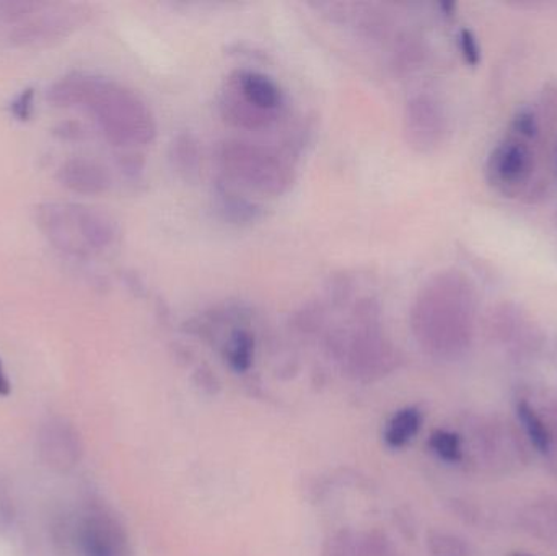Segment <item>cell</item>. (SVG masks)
Instances as JSON below:
<instances>
[{"label": "cell", "mask_w": 557, "mask_h": 556, "mask_svg": "<svg viewBox=\"0 0 557 556\" xmlns=\"http://www.w3.org/2000/svg\"><path fill=\"white\" fill-rule=\"evenodd\" d=\"M55 107L84 108L100 129L117 146H133L150 140L152 118L143 101L127 88L88 74H72L55 82L48 91Z\"/></svg>", "instance_id": "6da1fadb"}, {"label": "cell", "mask_w": 557, "mask_h": 556, "mask_svg": "<svg viewBox=\"0 0 557 556\" xmlns=\"http://www.w3.org/2000/svg\"><path fill=\"white\" fill-rule=\"evenodd\" d=\"M476 297L461 273H444L425 286L412 322L419 342L434 355L455 358L470 346Z\"/></svg>", "instance_id": "7a4b0ae2"}, {"label": "cell", "mask_w": 557, "mask_h": 556, "mask_svg": "<svg viewBox=\"0 0 557 556\" xmlns=\"http://www.w3.org/2000/svg\"><path fill=\"white\" fill-rule=\"evenodd\" d=\"M85 15L77 3L0 2V36L13 46L41 48L67 38Z\"/></svg>", "instance_id": "3957f363"}, {"label": "cell", "mask_w": 557, "mask_h": 556, "mask_svg": "<svg viewBox=\"0 0 557 556\" xmlns=\"http://www.w3.org/2000/svg\"><path fill=\"white\" fill-rule=\"evenodd\" d=\"M38 225L55 247L67 254H94L114 238L113 224L107 215L74 202L39 206Z\"/></svg>", "instance_id": "277c9868"}, {"label": "cell", "mask_w": 557, "mask_h": 556, "mask_svg": "<svg viewBox=\"0 0 557 556\" xmlns=\"http://www.w3.org/2000/svg\"><path fill=\"white\" fill-rule=\"evenodd\" d=\"M533 172V153L530 147L517 137L500 140L487 160L491 182L503 188H519Z\"/></svg>", "instance_id": "5b68a950"}, {"label": "cell", "mask_w": 557, "mask_h": 556, "mask_svg": "<svg viewBox=\"0 0 557 556\" xmlns=\"http://www.w3.org/2000/svg\"><path fill=\"white\" fill-rule=\"evenodd\" d=\"M78 548L82 556H126V538L113 518L94 512L82 522Z\"/></svg>", "instance_id": "8992f818"}, {"label": "cell", "mask_w": 557, "mask_h": 556, "mask_svg": "<svg viewBox=\"0 0 557 556\" xmlns=\"http://www.w3.org/2000/svg\"><path fill=\"white\" fill-rule=\"evenodd\" d=\"M58 178L62 186L81 195H98L110 186L104 169L85 159L67 160L59 170Z\"/></svg>", "instance_id": "52a82bcc"}, {"label": "cell", "mask_w": 557, "mask_h": 556, "mask_svg": "<svg viewBox=\"0 0 557 556\" xmlns=\"http://www.w3.org/2000/svg\"><path fill=\"white\" fill-rule=\"evenodd\" d=\"M411 133L422 147L437 146L444 134V114L432 98L419 97L411 103Z\"/></svg>", "instance_id": "ba28073f"}, {"label": "cell", "mask_w": 557, "mask_h": 556, "mask_svg": "<svg viewBox=\"0 0 557 556\" xmlns=\"http://www.w3.org/2000/svg\"><path fill=\"white\" fill-rule=\"evenodd\" d=\"M237 90L240 91L242 100L258 113H271L281 107L282 98L277 85L264 75L255 72L242 74L237 81Z\"/></svg>", "instance_id": "9c48e42d"}, {"label": "cell", "mask_w": 557, "mask_h": 556, "mask_svg": "<svg viewBox=\"0 0 557 556\" xmlns=\"http://www.w3.org/2000/svg\"><path fill=\"white\" fill-rule=\"evenodd\" d=\"M422 415L416 408L398 411L389 421L385 431V441L392 447H403L421 430Z\"/></svg>", "instance_id": "30bf717a"}, {"label": "cell", "mask_w": 557, "mask_h": 556, "mask_svg": "<svg viewBox=\"0 0 557 556\" xmlns=\"http://www.w3.org/2000/svg\"><path fill=\"white\" fill-rule=\"evenodd\" d=\"M517 415H519V420L522 421L523 428H525L533 446H535L540 453L548 454L553 443L552 433H549L548 428H546L542 418L536 413L535 408L527 404V401H520V404L517 405Z\"/></svg>", "instance_id": "8fae6325"}, {"label": "cell", "mask_w": 557, "mask_h": 556, "mask_svg": "<svg viewBox=\"0 0 557 556\" xmlns=\"http://www.w3.org/2000/svg\"><path fill=\"white\" fill-rule=\"evenodd\" d=\"M431 556H470V548L463 539L445 532H432L428 539Z\"/></svg>", "instance_id": "7c38bea8"}, {"label": "cell", "mask_w": 557, "mask_h": 556, "mask_svg": "<svg viewBox=\"0 0 557 556\" xmlns=\"http://www.w3.org/2000/svg\"><path fill=\"white\" fill-rule=\"evenodd\" d=\"M431 447L441 459L447 460V462H458L463 456L461 450V441L457 434L450 433V431H435L431 436Z\"/></svg>", "instance_id": "4fadbf2b"}, {"label": "cell", "mask_w": 557, "mask_h": 556, "mask_svg": "<svg viewBox=\"0 0 557 556\" xmlns=\"http://www.w3.org/2000/svg\"><path fill=\"white\" fill-rule=\"evenodd\" d=\"M251 351H253V342L250 335L245 332L234 333L231 343H228V361L238 371H245L251 362Z\"/></svg>", "instance_id": "5bb4252c"}, {"label": "cell", "mask_w": 557, "mask_h": 556, "mask_svg": "<svg viewBox=\"0 0 557 556\" xmlns=\"http://www.w3.org/2000/svg\"><path fill=\"white\" fill-rule=\"evenodd\" d=\"M458 46L465 62L471 67H476L481 62V48L476 35L470 28H463L458 35Z\"/></svg>", "instance_id": "9a60e30c"}, {"label": "cell", "mask_w": 557, "mask_h": 556, "mask_svg": "<svg viewBox=\"0 0 557 556\" xmlns=\"http://www.w3.org/2000/svg\"><path fill=\"white\" fill-rule=\"evenodd\" d=\"M33 103H35V91L32 88H26L12 101L10 110L16 120L26 121L33 114Z\"/></svg>", "instance_id": "2e32d148"}, {"label": "cell", "mask_w": 557, "mask_h": 556, "mask_svg": "<svg viewBox=\"0 0 557 556\" xmlns=\"http://www.w3.org/2000/svg\"><path fill=\"white\" fill-rule=\"evenodd\" d=\"M513 127L520 136L530 137V139L539 134V121H536L532 111H520L516 121H513Z\"/></svg>", "instance_id": "e0dca14e"}, {"label": "cell", "mask_w": 557, "mask_h": 556, "mask_svg": "<svg viewBox=\"0 0 557 556\" xmlns=\"http://www.w3.org/2000/svg\"><path fill=\"white\" fill-rule=\"evenodd\" d=\"M10 394V382L7 379L5 371H3L2 362H0V395L7 397Z\"/></svg>", "instance_id": "ac0fdd59"}, {"label": "cell", "mask_w": 557, "mask_h": 556, "mask_svg": "<svg viewBox=\"0 0 557 556\" xmlns=\"http://www.w3.org/2000/svg\"><path fill=\"white\" fill-rule=\"evenodd\" d=\"M516 556H529V555H525V554H517Z\"/></svg>", "instance_id": "d6986e66"}]
</instances>
